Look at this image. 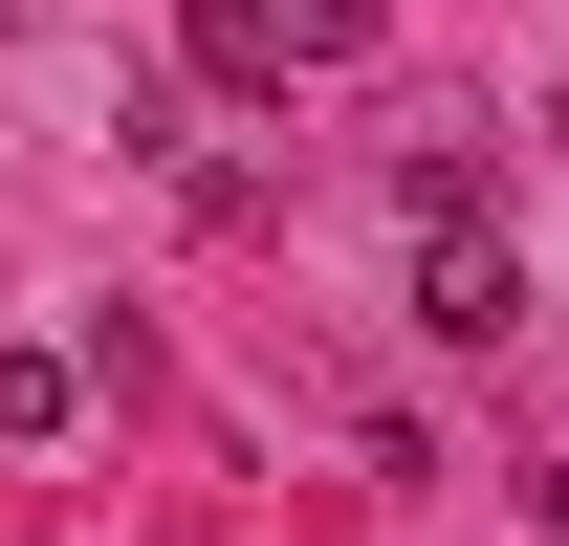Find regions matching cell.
<instances>
[{"label":"cell","mask_w":569,"mask_h":546,"mask_svg":"<svg viewBox=\"0 0 569 546\" xmlns=\"http://www.w3.org/2000/svg\"><path fill=\"white\" fill-rule=\"evenodd\" d=\"M88 415V350H44V328H0V437H67Z\"/></svg>","instance_id":"cell-3"},{"label":"cell","mask_w":569,"mask_h":546,"mask_svg":"<svg viewBox=\"0 0 569 546\" xmlns=\"http://www.w3.org/2000/svg\"><path fill=\"white\" fill-rule=\"evenodd\" d=\"M417 328L438 350H503V328H526V263H503L482 219H417Z\"/></svg>","instance_id":"cell-2"},{"label":"cell","mask_w":569,"mask_h":546,"mask_svg":"<svg viewBox=\"0 0 569 546\" xmlns=\"http://www.w3.org/2000/svg\"><path fill=\"white\" fill-rule=\"evenodd\" d=\"M329 67H372V0H198V88H241V110H284Z\"/></svg>","instance_id":"cell-1"},{"label":"cell","mask_w":569,"mask_h":546,"mask_svg":"<svg viewBox=\"0 0 569 546\" xmlns=\"http://www.w3.org/2000/svg\"><path fill=\"white\" fill-rule=\"evenodd\" d=\"M548 110H569V67H548Z\"/></svg>","instance_id":"cell-4"}]
</instances>
